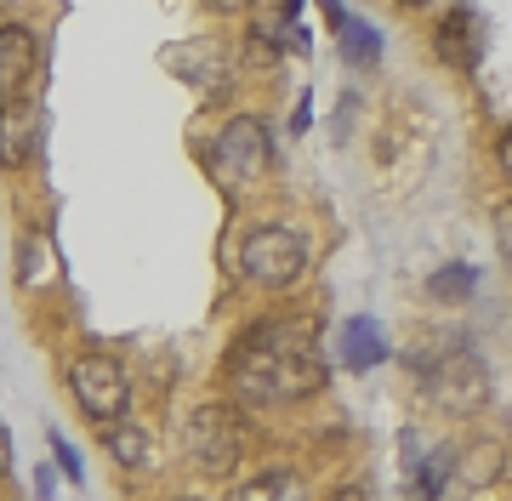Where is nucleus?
<instances>
[{
  "label": "nucleus",
  "instance_id": "f257e3e1",
  "mask_svg": "<svg viewBox=\"0 0 512 501\" xmlns=\"http://www.w3.org/2000/svg\"><path fill=\"white\" fill-rule=\"evenodd\" d=\"M228 388L239 405H296L325 388V353L296 319H256L228 348Z\"/></svg>",
  "mask_w": 512,
  "mask_h": 501
},
{
  "label": "nucleus",
  "instance_id": "f03ea898",
  "mask_svg": "<svg viewBox=\"0 0 512 501\" xmlns=\"http://www.w3.org/2000/svg\"><path fill=\"white\" fill-rule=\"evenodd\" d=\"M69 393L80 399V410H86L97 427H109V422H126L131 376L114 353L92 348V353H74L69 359Z\"/></svg>",
  "mask_w": 512,
  "mask_h": 501
},
{
  "label": "nucleus",
  "instance_id": "7ed1b4c3",
  "mask_svg": "<svg viewBox=\"0 0 512 501\" xmlns=\"http://www.w3.org/2000/svg\"><path fill=\"white\" fill-rule=\"evenodd\" d=\"M308 268V234L291 223H256L239 245V274L256 279V285H291L296 274Z\"/></svg>",
  "mask_w": 512,
  "mask_h": 501
},
{
  "label": "nucleus",
  "instance_id": "20e7f679",
  "mask_svg": "<svg viewBox=\"0 0 512 501\" xmlns=\"http://www.w3.org/2000/svg\"><path fill=\"white\" fill-rule=\"evenodd\" d=\"M274 166V137H268V126L256 120V114H234V120H222L217 131V177L222 183H256L262 171Z\"/></svg>",
  "mask_w": 512,
  "mask_h": 501
},
{
  "label": "nucleus",
  "instance_id": "39448f33",
  "mask_svg": "<svg viewBox=\"0 0 512 501\" xmlns=\"http://www.w3.org/2000/svg\"><path fill=\"white\" fill-rule=\"evenodd\" d=\"M183 450L205 473H234L239 462V422L228 405H200L183 427Z\"/></svg>",
  "mask_w": 512,
  "mask_h": 501
},
{
  "label": "nucleus",
  "instance_id": "423d86ee",
  "mask_svg": "<svg viewBox=\"0 0 512 501\" xmlns=\"http://www.w3.org/2000/svg\"><path fill=\"white\" fill-rule=\"evenodd\" d=\"M40 80V35L23 23H0V109L35 97Z\"/></svg>",
  "mask_w": 512,
  "mask_h": 501
},
{
  "label": "nucleus",
  "instance_id": "0eeeda50",
  "mask_svg": "<svg viewBox=\"0 0 512 501\" xmlns=\"http://www.w3.org/2000/svg\"><path fill=\"white\" fill-rule=\"evenodd\" d=\"M421 382L433 388V399H444V405H456V410H473L484 399V388H490L484 382V365L467 348H444L439 359H427Z\"/></svg>",
  "mask_w": 512,
  "mask_h": 501
},
{
  "label": "nucleus",
  "instance_id": "6e6552de",
  "mask_svg": "<svg viewBox=\"0 0 512 501\" xmlns=\"http://www.w3.org/2000/svg\"><path fill=\"white\" fill-rule=\"evenodd\" d=\"M433 46H439V57L450 63V69H478V57H484V46H490L484 12H473V6H450L444 23H439V35H433Z\"/></svg>",
  "mask_w": 512,
  "mask_h": 501
},
{
  "label": "nucleus",
  "instance_id": "1a4fd4ad",
  "mask_svg": "<svg viewBox=\"0 0 512 501\" xmlns=\"http://www.w3.org/2000/svg\"><path fill=\"white\" fill-rule=\"evenodd\" d=\"M40 131H46V120H40L35 97L6 103V109H0V166H23V160H35Z\"/></svg>",
  "mask_w": 512,
  "mask_h": 501
},
{
  "label": "nucleus",
  "instance_id": "9d476101",
  "mask_svg": "<svg viewBox=\"0 0 512 501\" xmlns=\"http://www.w3.org/2000/svg\"><path fill=\"white\" fill-rule=\"evenodd\" d=\"M57 274H63L57 240L46 228H23L18 234V285L23 291H46V285H57Z\"/></svg>",
  "mask_w": 512,
  "mask_h": 501
},
{
  "label": "nucleus",
  "instance_id": "9b49d317",
  "mask_svg": "<svg viewBox=\"0 0 512 501\" xmlns=\"http://www.w3.org/2000/svg\"><path fill=\"white\" fill-rule=\"evenodd\" d=\"M165 69H177V75L194 80V86H217V80L228 75V57H222L217 40H183V46L165 52Z\"/></svg>",
  "mask_w": 512,
  "mask_h": 501
},
{
  "label": "nucleus",
  "instance_id": "f8f14e48",
  "mask_svg": "<svg viewBox=\"0 0 512 501\" xmlns=\"http://www.w3.org/2000/svg\"><path fill=\"white\" fill-rule=\"evenodd\" d=\"M336 348H342V365H348V371H376L387 353H393V348H387V336H382V325H376L370 314L348 319Z\"/></svg>",
  "mask_w": 512,
  "mask_h": 501
},
{
  "label": "nucleus",
  "instance_id": "ddd939ff",
  "mask_svg": "<svg viewBox=\"0 0 512 501\" xmlns=\"http://www.w3.org/2000/svg\"><path fill=\"white\" fill-rule=\"evenodd\" d=\"M330 23H336V35H342V57L359 63V69H376L382 63V35H376V23L348 12V6H330Z\"/></svg>",
  "mask_w": 512,
  "mask_h": 501
},
{
  "label": "nucleus",
  "instance_id": "4468645a",
  "mask_svg": "<svg viewBox=\"0 0 512 501\" xmlns=\"http://www.w3.org/2000/svg\"><path fill=\"white\" fill-rule=\"evenodd\" d=\"M103 445L120 462V473H154V439L137 422H109L103 427Z\"/></svg>",
  "mask_w": 512,
  "mask_h": 501
},
{
  "label": "nucleus",
  "instance_id": "2eb2a0df",
  "mask_svg": "<svg viewBox=\"0 0 512 501\" xmlns=\"http://www.w3.org/2000/svg\"><path fill=\"white\" fill-rule=\"evenodd\" d=\"M256 35H262V46L308 52V29L296 23V6H262V12H256Z\"/></svg>",
  "mask_w": 512,
  "mask_h": 501
},
{
  "label": "nucleus",
  "instance_id": "dca6fc26",
  "mask_svg": "<svg viewBox=\"0 0 512 501\" xmlns=\"http://www.w3.org/2000/svg\"><path fill=\"white\" fill-rule=\"evenodd\" d=\"M473 291H478L473 262H444V268H433V279H427V297L433 302H467Z\"/></svg>",
  "mask_w": 512,
  "mask_h": 501
},
{
  "label": "nucleus",
  "instance_id": "f3484780",
  "mask_svg": "<svg viewBox=\"0 0 512 501\" xmlns=\"http://www.w3.org/2000/svg\"><path fill=\"white\" fill-rule=\"evenodd\" d=\"M239 501H302V484L291 473H262V479H245L239 484Z\"/></svg>",
  "mask_w": 512,
  "mask_h": 501
},
{
  "label": "nucleus",
  "instance_id": "a211bd4d",
  "mask_svg": "<svg viewBox=\"0 0 512 501\" xmlns=\"http://www.w3.org/2000/svg\"><path fill=\"white\" fill-rule=\"evenodd\" d=\"M501 473V450L495 445H473L467 450V467H461V479L467 484H484V479H495Z\"/></svg>",
  "mask_w": 512,
  "mask_h": 501
},
{
  "label": "nucleus",
  "instance_id": "6ab92c4d",
  "mask_svg": "<svg viewBox=\"0 0 512 501\" xmlns=\"http://www.w3.org/2000/svg\"><path fill=\"white\" fill-rule=\"evenodd\" d=\"M490 228H495V251L512 262V200H501V205L490 211Z\"/></svg>",
  "mask_w": 512,
  "mask_h": 501
},
{
  "label": "nucleus",
  "instance_id": "aec40b11",
  "mask_svg": "<svg viewBox=\"0 0 512 501\" xmlns=\"http://www.w3.org/2000/svg\"><path fill=\"white\" fill-rule=\"evenodd\" d=\"M52 450H57V462H63V473H69V479H86V467H80V456L69 450V439H63V433H52Z\"/></svg>",
  "mask_w": 512,
  "mask_h": 501
},
{
  "label": "nucleus",
  "instance_id": "412c9836",
  "mask_svg": "<svg viewBox=\"0 0 512 501\" xmlns=\"http://www.w3.org/2000/svg\"><path fill=\"white\" fill-rule=\"evenodd\" d=\"M495 166L507 171V183H512V120L501 126V137H495Z\"/></svg>",
  "mask_w": 512,
  "mask_h": 501
},
{
  "label": "nucleus",
  "instance_id": "4be33fe9",
  "mask_svg": "<svg viewBox=\"0 0 512 501\" xmlns=\"http://www.w3.org/2000/svg\"><path fill=\"white\" fill-rule=\"evenodd\" d=\"M330 501H376V496H370L365 479H353V484H336V490H330Z\"/></svg>",
  "mask_w": 512,
  "mask_h": 501
},
{
  "label": "nucleus",
  "instance_id": "5701e85b",
  "mask_svg": "<svg viewBox=\"0 0 512 501\" xmlns=\"http://www.w3.org/2000/svg\"><path fill=\"white\" fill-rule=\"evenodd\" d=\"M12 473V433H6V422H0V479Z\"/></svg>",
  "mask_w": 512,
  "mask_h": 501
},
{
  "label": "nucleus",
  "instance_id": "b1692460",
  "mask_svg": "<svg viewBox=\"0 0 512 501\" xmlns=\"http://www.w3.org/2000/svg\"><path fill=\"white\" fill-rule=\"evenodd\" d=\"M183 501H194V496H183Z\"/></svg>",
  "mask_w": 512,
  "mask_h": 501
}]
</instances>
